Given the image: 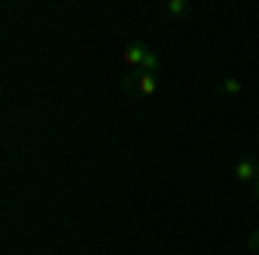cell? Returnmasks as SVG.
<instances>
[{
    "label": "cell",
    "mask_w": 259,
    "mask_h": 255,
    "mask_svg": "<svg viewBox=\"0 0 259 255\" xmlns=\"http://www.w3.org/2000/svg\"><path fill=\"white\" fill-rule=\"evenodd\" d=\"M221 93H228V97H239V93H242V83H239L235 76H225V79H221Z\"/></svg>",
    "instance_id": "5b68a950"
},
{
    "label": "cell",
    "mask_w": 259,
    "mask_h": 255,
    "mask_svg": "<svg viewBox=\"0 0 259 255\" xmlns=\"http://www.w3.org/2000/svg\"><path fill=\"white\" fill-rule=\"evenodd\" d=\"M252 196H256V200H259V179H256V183H252Z\"/></svg>",
    "instance_id": "52a82bcc"
},
{
    "label": "cell",
    "mask_w": 259,
    "mask_h": 255,
    "mask_svg": "<svg viewBox=\"0 0 259 255\" xmlns=\"http://www.w3.org/2000/svg\"><path fill=\"white\" fill-rule=\"evenodd\" d=\"M232 176H235V183H242V186H252L259 179V156H242L239 162H235V169H232Z\"/></svg>",
    "instance_id": "3957f363"
},
{
    "label": "cell",
    "mask_w": 259,
    "mask_h": 255,
    "mask_svg": "<svg viewBox=\"0 0 259 255\" xmlns=\"http://www.w3.org/2000/svg\"><path fill=\"white\" fill-rule=\"evenodd\" d=\"M121 59H124L128 69H139V73H159V66H162L159 52H156L152 45H145V41H132Z\"/></svg>",
    "instance_id": "6da1fadb"
},
{
    "label": "cell",
    "mask_w": 259,
    "mask_h": 255,
    "mask_svg": "<svg viewBox=\"0 0 259 255\" xmlns=\"http://www.w3.org/2000/svg\"><path fill=\"white\" fill-rule=\"evenodd\" d=\"M166 14H169V18H190L194 7H190L187 0H166Z\"/></svg>",
    "instance_id": "277c9868"
},
{
    "label": "cell",
    "mask_w": 259,
    "mask_h": 255,
    "mask_svg": "<svg viewBox=\"0 0 259 255\" xmlns=\"http://www.w3.org/2000/svg\"><path fill=\"white\" fill-rule=\"evenodd\" d=\"M249 248H252V252L259 255V228H256V231H252V235H249Z\"/></svg>",
    "instance_id": "8992f818"
},
{
    "label": "cell",
    "mask_w": 259,
    "mask_h": 255,
    "mask_svg": "<svg viewBox=\"0 0 259 255\" xmlns=\"http://www.w3.org/2000/svg\"><path fill=\"white\" fill-rule=\"evenodd\" d=\"M121 93H128V97H156V93H159V73L128 69V73L121 76Z\"/></svg>",
    "instance_id": "7a4b0ae2"
}]
</instances>
